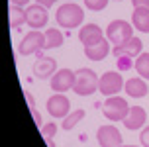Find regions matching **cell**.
Here are the masks:
<instances>
[{
	"mask_svg": "<svg viewBox=\"0 0 149 147\" xmlns=\"http://www.w3.org/2000/svg\"><path fill=\"white\" fill-rule=\"evenodd\" d=\"M55 20H57V24H59L61 28L73 29V28H77V26L82 24V20H84V10L79 4H74V2H65V4H61L57 8Z\"/></svg>",
	"mask_w": 149,
	"mask_h": 147,
	"instance_id": "obj_1",
	"label": "cell"
},
{
	"mask_svg": "<svg viewBox=\"0 0 149 147\" xmlns=\"http://www.w3.org/2000/svg\"><path fill=\"white\" fill-rule=\"evenodd\" d=\"M98 81H100V77H98L92 69L88 67H82L79 69L77 73H74V86H73V92L79 96H90L94 94L98 90Z\"/></svg>",
	"mask_w": 149,
	"mask_h": 147,
	"instance_id": "obj_2",
	"label": "cell"
},
{
	"mask_svg": "<svg viewBox=\"0 0 149 147\" xmlns=\"http://www.w3.org/2000/svg\"><path fill=\"white\" fill-rule=\"evenodd\" d=\"M130 104H127L126 98H122V96H108L102 104V114H104L106 120H110V122H124L126 116L130 114Z\"/></svg>",
	"mask_w": 149,
	"mask_h": 147,
	"instance_id": "obj_3",
	"label": "cell"
},
{
	"mask_svg": "<svg viewBox=\"0 0 149 147\" xmlns=\"http://www.w3.org/2000/svg\"><path fill=\"white\" fill-rule=\"evenodd\" d=\"M130 37H134V26L126 20H112L106 28V39L112 45H122Z\"/></svg>",
	"mask_w": 149,
	"mask_h": 147,
	"instance_id": "obj_4",
	"label": "cell"
},
{
	"mask_svg": "<svg viewBox=\"0 0 149 147\" xmlns=\"http://www.w3.org/2000/svg\"><path fill=\"white\" fill-rule=\"evenodd\" d=\"M45 49V33L43 31H30L22 37V41L18 45V53L22 57L33 55V53H41Z\"/></svg>",
	"mask_w": 149,
	"mask_h": 147,
	"instance_id": "obj_5",
	"label": "cell"
},
{
	"mask_svg": "<svg viewBox=\"0 0 149 147\" xmlns=\"http://www.w3.org/2000/svg\"><path fill=\"white\" fill-rule=\"evenodd\" d=\"M124 79H122V75L118 71H106L102 77H100V81H98V90H100V94H104L106 98L108 96H116L124 88Z\"/></svg>",
	"mask_w": 149,
	"mask_h": 147,
	"instance_id": "obj_6",
	"label": "cell"
},
{
	"mask_svg": "<svg viewBox=\"0 0 149 147\" xmlns=\"http://www.w3.org/2000/svg\"><path fill=\"white\" fill-rule=\"evenodd\" d=\"M49 84H51L53 92H61V94H65L67 90H73L74 71H71V69H57V73L49 79Z\"/></svg>",
	"mask_w": 149,
	"mask_h": 147,
	"instance_id": "obj_7",
	"label": "cell"
},
{
	"mask_svg": "<svg viewBox=\"0 0 149 147\" xmlns=\"http://www.w3.org/2000/svg\"><path fill=\"white\" fill-rule=\"evenodd\" d=\"M96 141L100 147H120L122 133L116 125H100L96 132Z\"/></svg>",
	"mask_w": 149,
	"mask_h": 147,
	"instance_id": "obj_8",
	"label": "cell"
},
{
	"mask_svg": "<svg viewBox=\"0 0 149 147\" xmlns=\"http://www.w3.org/2000/svg\"><path fill=\"white\" fill-rule=\"evenodd\" d=\"M47 112H49V116L61 118V120H63V118L71 112V100H69L65 94L55 92V94L49 96V100H47Z\"/></svg>",
	"mask_w": 149,
	"mask_h": 147,
	"instance_id": "obj_9",
	"label": "cell"
},
{
	"mask_svg": "<svg viewBox=\"0 0 149 147\" xmlns=\"http://www.w3.org/2000/svg\"><path fill=\"white\" fill-rule=\"evenodd\" d=\"M26 12H28V26L33 29H41L47 26L49 22V14H47V8L41 6V4H30V6L26 8Z\"/></svg>",
	"mask_w": 149,
	"mask_h": 147,
	"instance_id": "obj_10",
	"label": "cell"
},
{
	"mask_svg": "<svg viewBox=\"0 0 149 147\" xmlns=\"http://www.w3.org/2000/svg\"><path fill=\"white\" fill-rule=\"evenodd\" d=\"M57 73V61L53 57H45V55H39L37 61L33 63V75L37 79H51L53 75Z\"/></svg>",
	"mask_w": 149,
	"mask_h": 147,
	"instance_id": "obj_11",
	"label": "cell"
},
{
	"mask_svg": "<svg viewBox=\"0 0 149 147\" xmlns=\"http://www.w3.org/2000/svg\"><path fill=\"white\" fill-rule=\"evenodd\" d=\"M141 49H143V43L139 37H130L127 41H124L122 45H114V49H112V53L116 55V57H120V55H126V57H139L141 55Z\"/></svg>",
	"mask_w": 149,
	"mask_h": 147,
	"instance_id": "obj_12",
	"label": "cell"
},
{
	"mask_svg": "<svg viewBox=\"0 0 149 147\" xmlns=\"http://www.w3.org/2000/svg\"><path fill=\"white\" fill-rule=\"evenodd\" d=\"M104 33L100 26L96 24H86V26H82L81 31H79V41H81L84 47H88V45H94L98 41H102L104 39Z\"/></svg>",
	"mask_w": 149,
	"mask_h": 147,
	"instance_id": "obj_13",
	"label": "cell"
},
{
	"mask_svg": "<svg viewBox=\"0 0 149 147\" xmlns=\"http://www.w3.org/2000/svg\"><path fill=\"white\" fill-rule=\"evenodd\" d=\"M145 122H147V112H145V108H141V106H132L130 108V114L124 120V127L135 132V130L145 127Z\"/></svg>",
	"mask_w": 149,
	"mask_h": 147,
	"instance_id": "obj_14",
	"label": "cell"
},
{
	"mask_svg": "<svg viewBox=\"0 0 149 147\" xmlns=\"http://www.w3.org/2000/svg\"><path fill=\"white\" fill-rule=\"evenodd\" d=\"M110 41L108 39H102V41H98L94 45H88V47H84V55L88 61H104L108 57V53H110Z\"/></svg>",
	"mask_w": 149,
	"mask_h": 147,
	"instance_id": "obj_15",
	"label": "cell"
},
{
	"mask_svg": "<svg viewBox=\"0 0 149 147\" xmlns=\"http://www.w3.org/2000/svg\"><path fill=\"white\" fill-rule=\"evenodd\" d=\"M124 88H126V94L132 96V98H143V96H147V92H149L147 82H145V79H141V77L127 79Z\"/></svg>",
	"mask_w": 149,
	"mask_h": 147,
	"instance_id": "obj_16",
	"label": "cell"
},
{
	"mask_svg": "<svg viewBox=\"0 0 149 147\" xmlns=\"http://www.w3.org/2000/svg\"><path fill=\"white\" fill-rule=\"evenodd\" d=\"M132 26L141 33H149V8H134Z\"/></svg>",
	"mask_w": 149,
	"mask_h": 147,
	"instance_id": "obj_17",
	"label": "cell"
},
{
	"mask_svg": "<svg viewBox=\"0 0 149 147\" xmlns=\"http://www.w3.org/2000/svg\"><path fill=\"white\" fill-rule=\"evenodd\" d=\"M10 28L12 29H18L20 26L28 24V12L24 10L22 6H12L10 4Z\"/></svg>",
	"mask_w": 149,
	"mask_h": 147,
	"instance_id": "obj_18",
	"label": "cell"
},
{
	"mask_svg": "<svg viewBox=\"0 0 149 147\" xmlns=\"http://www.w3.org/2000/svg\"><path fill=\"white\" fill-rule=\"evenodd\" d=\"M84 114L86 112L82 110V108H77V110H73V112H69L67 116L63 118V122H61V130H65V132H71L74 125L81 122L82 118H84Z\"/></svg>",
	"mask_w": 149,
	"mask_h": 147,
	"instance_id": "obj_19",
	"label": "cell"
},
{
	"mask_svg": "<svg viewBox=\"0 0 149 147\" xmlns=\"http://www.w3.org/2000/svg\"><path fill=\"white\" fill-rule=\"evenodd\" d=\"M63 45V33L57 28H47L45 29V49H55Z\"/></svg>",
	"mask_w": 149,
	"mask_h": 147,
	"instance_id": "obj_20",
	"label": "cell"
},
{
	"mask_svg": "<svg viewBox=\"0 0 149 147\" xmlns=\"http://www.w3.org/2000/svg\"><path fill=\"white\" fill-rule=\"evenodd\" d=\"M135 71H137V75L141 77V79H145V81H149V53H141L139 57H135Z\"/></svg>",
	"mask_w": 149,
	"mask_h": 147,
	"instance_id": "obj_21",
	"label": "cell"
},
{
	"mask_svg": "<svg viewBox=\"0 0 149 147\" xmlns=\"http://www.w3.org/2000/svg\"><path fill=\"white\" fill-rule=\"evenodd\" d=\"M39 130H41V135H43V139L47 141V145H49V147H55V143H53V135H55V133H57V130H59V127H57V124L49 122V124H43Z\"/></svg>",
	"mask_w": 149,
	"mask_h": 147,
	"instance_id": "obj_22",
	"label": "cell"
},
{
	"mask_svg": "<svg viewBox=\"0 0 149 147\" xmlns=\"http://www.w3.org/2000/svg\"><path fill=\"white\" fill-rule=\"evenodd\" d=\"M84 6L92 12H102L108 6V0H84Z\"/></svg>",
	"mask_w": 149,
	"mask_h": 147,
	"instance_id": "obj_23",
	"label": "cell"
},
{
	"mask_svg": "<svg viewBox=\"0 0 149 147\" xmlns=\"http://www.w3.org/2000/svg\"><path fill=\"white\" fill-rule=\"evenodd\" d=\"M116 65H118L120 71H130V69H134L135 67V61H132V57H126V55H120V57H116Z\"/></svg>",
	"mask_w": 149,
	"mask_h": 147,
	"instance_id": "obj_24",
	"label": "cell"
},
{
	"mask_svg": "<svg viewBox=\"0 0 149 147\" xmlns=\"http://www.w3.org/2000/svg\"><path fill=\"white\" fill-rule=\"evenodd\" d=\"M139 141H141V145H143V147H149V125H145V127L141 130Z\"/></svg>",
	"mask_w": 149,
	"mask_h": 147,
	"instance_id": "obj_25",
	"label": "cell"
},
{
	"mask_svg": "<svg viewBox=\"0 0 149 147\" xmlns=\"http://www.w3.org/2000/svg\"><path fill=\"white\" fill-rule=\"evenodd\" d=\"M134 8H149V0H132Z\"/></svg>",
	"mask_w": 149,
	"mask_h": 147,
	"instance_id": "obj_26",
	"label": "cell"
},
{
	"mask_svg": "<svg viewBox=\"0 0 149 147\" xmlns=\"http://www.w3.org/2000/svg\"><path fill=\"white\" fill-rule=\"evenodd\" d=\"M31 116H33V120H36V125H39V127H41V125H43V122H41V116H39V112L36 110V108H31Z\"/></svg>",
	"mask_w": 149,
	"mask_h": 147,
	"instance_id": "obj_27",
	"label": "cell"
},
{
	"mask_svg": "<svg viewBox=\"0 0 149 147\" xmlns=\"http://www.w3.org/2000/svg\"><path fill=\"white\" fill-rule=\"evenodd\" d=\"M24 94H26V100H28V106H30V110H31V108H36V100H33V94H31V92H28V90H26Z\"/></svg>",
	"mask_w": 149,
	"mask_h": 147,
	"instance_id": "obj_28",
	"label": "cell"
},
{
	"mask_svg": "<svg viewBox=\"0 0 149 147\" xmlns=\"http://www.w3.org/2000/svg\"><path fill=\"white\" fill-rule=\"evenodd\" d=\"M10 4H12V6H28V4H30V0H10Z\"/></svg>",
	"mask_w": 149,
	"mask_h": 147,
	"instance_id": "obj_29",
	"label": "cell"
},
{
	"mask_svg": "<svg viewBox=\"0 0 149 147\" xmlns=\"http://www.w3.org/2000/svg\"><path fill=\"white\" fill-rule=\"evenodd\" d=\"M36 2H37V4H41V6H45V8H51L57 0H36Z\"/></svg>",
	"mask_w": 149,
	"mask_h": 147,
	"instance_id": "obj_30",
	"label": "cell"
},
{
	"mask_svg": "<svg viewBox=\"0 0 149 147\" xmlns=\"http://www.w3.org/2000/svg\"><path fill=\"white\" fill-rule=\"evenodd\" d=\"M120 147H143V145H124V143H122Z\"/></svg>",
	"mask_w": 149,
	"mask_h": 147,
	"instance_id": "obj_31",
	"label": "cell"
},
{
	"mask_svg": "<svg viewBox=\"0 0 149 147\" xmlns=\"http://www.w3.org/2000/svg\"><path fill=\"white\" fill-rule=\"evenodd\" d=\"M116 2H122V0H116Z\"/></svg>",
	"mask_w": 149,
	"mask_h": 147,
	"instance_id": "obj_32",
	"label": "cell"
},
{
	"mask_svg": "<svg viewBox=\"0 0 149 147\" xmlns=\"http://www.w3.org/2000/svg\"><path fill=\"white\" fill-rule=\"evenodd\" d=\"M69 2H73V0H69Z\"/></svg>",
	"mask_w": 149,
	"mask_h": 147,
	"instance_id": "obj_33",
	"label": "cell"
}]
</instances>
